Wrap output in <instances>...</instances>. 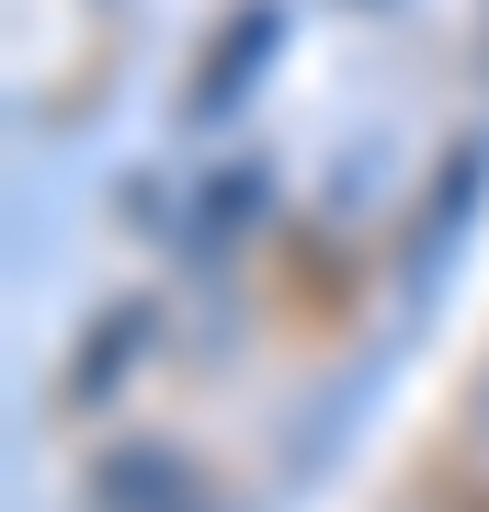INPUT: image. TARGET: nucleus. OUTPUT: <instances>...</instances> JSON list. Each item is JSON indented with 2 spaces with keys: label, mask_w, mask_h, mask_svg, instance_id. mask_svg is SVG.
<instances>
[{
  "label": "nucleus",
  "mask_w": 489,
  "mask_h": 512,
  "mask_svg": "<svg viewBox=\"0 0 489 512\" xmlns=\"http://www.w3.org/2000/svg\"><path fill=\"white\" fill-rule=\"evenodd\" d=\"M455 444H467V467L489 478V353H478V376H467V399H455Z\"/></svg>",
  "instance_id": "f257e3e1"
}]
</instances>
